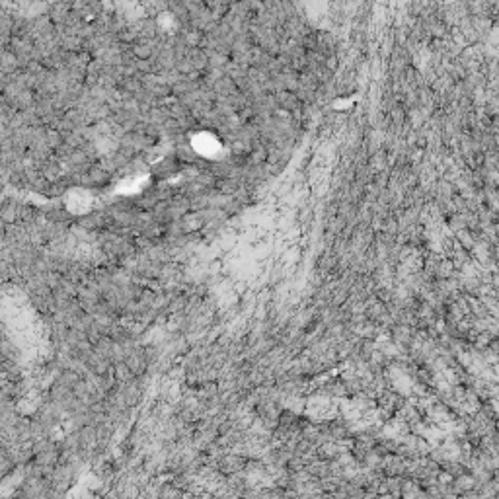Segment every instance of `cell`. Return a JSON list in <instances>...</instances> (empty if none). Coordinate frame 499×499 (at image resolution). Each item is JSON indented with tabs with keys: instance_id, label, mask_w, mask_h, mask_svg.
Here are the masks:
<instances>
[{
	"instance_id": "1",
	"label": "cell",
	"mask_w": 499,
	"mask_h": 499,
	"mask_svg": "<svg viewBox=\"0 0 499 499\" xmlns=\"http://www.w3.org/2000/svg\"><path fill=\"white\" fill-rule=\"evenodd\" d=\"M86 185H92V187H104L109 183V174L106 170H100V168H92L86 172L84 179H82Z\"/></svg>"
},
{
	"instance_id": "2",
	"label": "cell",
	"mask_w": 499,
	"mask_h": 499,
	"mask_svg": "<svg viewBox=\"0 0 499 499\" xmlns=\"http://www.w3.org/2000/svg\"><path fill=\"white\" fill-rule=\"evenodd\" d=\"M476 478L470 474H462V476H458V478H455V482H453V490H455V494L456 496H464V494H468V492H474L476 490Z\"/></svg>"
},
{
	"instance_id": "3",
	"label": "cell",
	"mask_w": 499,
	"mask_h": 499,
	"mask_svg": "<svg viewBox=\"0 0 499 499\" xmlns=\"http://www.w3.org/2000/svg\"><path fill=\"white\" fill-rule=\"evenodd\" d=\"M177 172V160L175 158H164L158 166L154 168V174L158 177H166L170 174H175Z\"/></svg>"
},
{
	"instance_id": "4",
	"label": "cell",
	"mask_w": 499,
	"mask_h": 499,
	"mask_svg": "<svg viewBox=\"0 0 499 499\" xmlns=\"http://www.w3.org/2000/svg\"><path fill=\"white\" fill-rule=\"evenodd\" d=\"M78 224H80L82 228H86V230H94V228H98V226H104V218H102L100 213H94V215H88V217L78 218Z\"/></svg>"
},
{
	"instance_id": "5",
	"label": "cell",
	"mask_w": 499,
	"mask_h": 499,
	"mask_svg": "<svg viewBox=\"0 0 499 499\" xmlns=\"http://www.w3.org/2000/svg\"><path fill=\"white\" fill-rule=\"evenodd\" d=\"M217 187H218V191H222V193H236L238 187H240V183L230 175V177H220V179L217 181Z\"/></svg>"
},
{
	"instance_id": "6",
	"label": "cell",
	"mask_w": 499,
	"mask_h": 499,
	"mask_svg": "<svg viewBox=\"0 0 499 499\" xmlns=\"http://www.w3.org/2000/svg\"><path fill=\"white\" fill-rule=\"evenodd\" d=\"M133 55H135L137 59H141V61H147V59L152 55V47H151L149 43H137V45L133 47Z\"/></svg>"
},
{
	"instance_id": "7",
	"label": "cell",
	"mask_w": 499,
	"mask_h": 499,
	"mask_svg": "<svg viewBox=\"0 0 499 499\" xmlns=\"http://www.w3.org/2000/svg\"><path fill=\"white\" fill-rule=\"evenodd\" d=\"M2 217L6 222H12L18 218V207L16 205H4V211H2Z\"/></svg>"
},
{
	"instance_id": "8",
	"label": "cell",
	"mask_w": 499,
	"mask_h": 499,
	"mask_svg": "<svg viewBox=\"0 0 499 499\" xmlns=\"http://www.w3.org/2000/svg\"><path fill=\"white\" fill-rule=\"evenodd\" d=\"M18 218H22V220H31V218H33V209L27 207V205L18 207Z\"/></svg>"
}]
</instances>
